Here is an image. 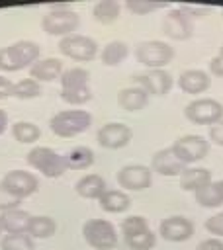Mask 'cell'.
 Listing matches in <instances>:
<instances>
[{
  "instance_id": "6da1fadb",
  "label": "cell",
  "mask_w": 223,
  "mask_h": 250,
  "mask_svg": "<svg viewBox=\"0 0 223 250\" xmlns=\"http://www.w3.org/2000/svg\"><path fill=\"white\" fill-rule=\"evenodd\" d=\"M39 45L27 39L16 41L8 47L0 49V70L4 72H16L25 66H31L35 61H39Z\"/></svg>"
},
{
  "instance_id": "7a4b0ae2",
  "label": "cell",
  "mask_w": 223,
  "mask_h": 250,
  "mask_svg": "<svg viewBox=\"0 0 223 250\" xmlns=\"http://www.w3.org/2000/svg\"><path fill=\"white\" fill-rule=\"evenodd\" d=\"M90 125H92V115L84 109H65L55 113L49 121V129L63 139L76 137L84 133Z\"/></svg>"
},
{
  "instance_id": "3957f363",
  "label": "cell",
  "mask_w": 223,
  "mask_h": 250,
  "mask_svg": "<svg viewBox=\"0 0 223 250\" xmlns=\"http://www.w3.org/2000/svg\"><path fill=\"white\" fill-rule=\"evenodd\" d=\"M121 234L131 250H151L156 242L155 232L149 229V223L141 215H131L121 221Z\"/></svg>"
},
{
  "instance_id": "277c9868",
  "label": "cell",
  "mask_w": 223,
  "mask_h": 250,
  "mask_svg": "<svg viewBox=\"0 0 223 250\" xmlns=\"http://www.w3.org/2000/svg\"><path fill=\"white\" fill-rule=\"evenodd\" d=\"M25 160H27V164H29L33 170L41 172V174L47 176V178H59V176H63L65 170H67V166H65V156H61L59 152H55V150L49 148V146H33V148L27 152Z\"/></svg>"
},
{
  "instance_id": "5b68a950",
  "label": "cell",
  "mask_w": 223,
  "mask_h": 250,
  "mask_svg": "<svg viewBox=\"0 0 223 250\" xmlns=\"http://www.w3.org/2000/svg\"><path fill=\"white\" fill-rule=\"evenodd\" d=\"M84 240L96 250H113L117 246L115 227L106 219H88L82 225Z\"/></svg>"
},
{
  "instance_id": "8992f818",
  "label": "cell",
  "mask_w": 223,
  "mask_h": 250,
  "mask_svg": "<svg viewBox=\"0 0 223 250\" xmlns=\"http://www.w3.org/2000/svg\"><path fill=\"white\" fill-rule=\"evenodd\" d=\"M80 23V18L76 12L65 8V6H59V8H53L49 10L43 20H41V27L45 33L49 35H61V37H67V35H72V31H76Z\"/></svg>"
},
{
  "instance_id": "52a82bcc",
  "label": "cell",
  "mask_w": 223,
  "mask_h": 250,
  "mask_svg": "<svg viewBox=\"0 0 223 250\" xmlns=\"http://www.w3.org/2000/svg\"><path fill=\"white\" fill-rule=\"evenodd\" d=\"M135 55H137V61L141 64H145L149 70H153V68L166 66L174 59V49L164 41L151 39V41L139 43L135 49Z\"/></svg>"
},
{
  "instance_id": "ba28073f",
  "label": "cell",
  "mask_w": 223,
  "mask_h": 250,
  "mask_svg": "<svg viewBox=\"0 0 223 250\" xmlns=\"http://www.w3.org/2000/svg\"><path fill=\"white\" fill-rule=\"evenodd\" d=\"M184 115L188 121L196 125H215L223 119V105L213 98H198L184 107Z\"/></svg>"
},
{
  "instance_id": "9c48e42d",
  "label": "cell",
  "mask_w": 223,
  "mask_h": 250,
  "mask_svg": "<svg viewBox=\"0 0 223 250\" xmlns=\"http://www.w3.org/2000/svg\"><path fill=\"white\" fill-rule=\"evenodd\" d=\"M59 51H61V55H65V57H68L72 61L88 62V61L96 59L98 43L88 35L72 33V35H67V37H63L59 41Z\"/></svg>"
},
{
  "instance_id": "30bf717a",
  "label": "cell",
  "mask_w": 223,
  "mask_h": 250,
  "mask_svg": "<svg viewBox=\"0 0 223 250\" xmlns=\"http://www.w3.org/2000/svg\"><path fill=\"white\" fill-rule=\"evenodd\" d=\"M170 148L188 166L192 162H200L205 158V154L209 152V141H205V137L201 135H184Z\"/></svg>"
},
{
  "instance_id": "8fae6325",
  "label": "cell",
  "mask_w": 223,
  "mask_h": 250,
  "mask_svg": "<svg viewBox=\"0 0 223 250\" xmlns=\"http://www.w3.org/2000/svg\"><path fill=\"white\" fill-rule=\"evenodd\" d=\"M0 186L4 189H8L12 195L23 199V197H29L31 193L37 191L39 180L31 172H25V170H10L2 178V184Z\"/></svg>"
},
{
  "instance_id": "7c38bea8",
  "label": "cell",
  "mask_w": 223,
  "mask_h": 250,
  "mask_svg": "<svg viewBox=\"0 0 223 250\" xmlns=\"http://www.w3.org/2000/svg\"><path fill=\"white\" fill-rule=\"evenodd\" d=\"M131 129L129 125L125 123H119V121H113V123H106L98 129V145L104 146V148H110V150H115V148H123L131 143Z\"/></svg>"
},
{
  "instance_id": "4fadbf2b",
  "label": "cell",
  "mask_w": 223,
  "mask_h": 250,
  "mask_svg": "<svg viewBox=\"0 0 223 250\" xmlns=\"http://www.w3.org/2000/svg\"><path fill=\"white\" fill-rule=\"evenodd\" d=\"M133 82L143 88L149 96H164L170 92L172 88V76L162 70V68H153V70H147V72H141V74H135L133 76Z\"/></svg>"
},
{
  "instance_id": "5bb4252c",
  "label": "cell",
  "mask_w": 223,
  "mask_h": 250,
  "mask_svg": "<svg viewBox=\"0 0 223 250\" xmlns=\"http://www.w3.org/2000/svg\"><path fill=\"white\" fill-rule=\"evenodd\" d=\"M192 20L180 10V8H174V10H168L166 16L162 18V31L166 37L174 39V41H186L192 37Z\"/></svg>"
},
{
  "instance_id": "9a60e30c",
  "label": "cell",
  "mask_w": 223,
  "mask_h": 250,
  "mask_svg": "<svg viewBox=\"0 0 223 250\" xmlns=\"http://www.w3.org/2000/svg\"><path fill=\"white\" fill-rule=\"evenodd\" d=\"M151 182H153L151 168H147L143 164H129L117 172V184L123 189L141 191V189H147L151 186Z\"/></svg>"
},
{
  "instance_id": "2e32d148",
  "label": "cell",
  "mask_w": 223,
  "mask_h": 250,
  "mask_svg": "<svg viewBox=\"0 0 223 250\" xmlns=\"http://www.w3.org/2000/svg\"><path fill=\"white\" fill-rule=\"evenodd\" d=\"M158 234L164 240H168V242H184V240L192 238V234H194V223L188 217H182V215L166 217L158 225Z\"/></svg>"
},
{
  "instance_id": "e0dca14e",
  "label": "cell",
  "mask_w": 223,
  "mask_h": 250,
  "mask_svg": "<svg viewBox=\"0 0 223 250\" xmlns=\"http://www.w3.org/2000/svg\"><path fill=\"white\" fill-rule=\"evenodd\" d=\"M151 168H153V172H156L160 176H180L188 166L168 146V148H162V150L155 152V156L151 160Z\"/></svg>"
},
{
  "instance_id": "ac0fdd59",
  "label": "cell",
  "mask_w": 223,
  "mask_h": 250,
  "mask_svg": "<svg viewBox=\"0 0 223 250\" xmlns=\"http://www.w3.org/2000/svg\"><path fill=\"white\" fill-rule=\"evenodd\" d=\"M61 74H63V62L55 57L35 61L29 66V78H33L35 82H53L61 78Z\"/></svg>"
},
{
  "instance_id": "d6986e66",
  "label": "cell",
  "mask_w": 223,
  "mask_h": 250,
  "mask_svg": "<svg viewBox=\"0 0 223 250\" xmlns=\"http://www.w3.org/2000/svg\"><path fill=\"white\" fill-rule=\"evenodd\" d=\"M211 86V78L205 70L200 68H192V70H184L178 76V88L186 94H201Z\"/></svg>"
},
{
  "instance_id": "ffe728a7",
  "label": "cell",
  "mask_w": 223,
  "mask_h": 250,
  "mask_svg": "<svg viewBox=\"0 0 223 250\" xmlns=\"http://www.w3.org/2000/svg\"><path fill=\"white\" fill-rule=\"evenodd\" d=\"M31 215L22 211V209H12L0 215V227L8 234H25L29 229Z\"/></svg>"
},
{
  "instance_id": "44dd1931",
  "label": "cell",
  "mask_w": 223,
  "mask_h": 250,
  "mask_svg": "<svg viewBox=\"0 0 223 250\" xmlns=\"http://www.w3.org/2000/svg\"><path fill=\"white\" fill-rule=\"evenodd\" d=\"M149 104V94L139 88V86H131V88H123L117 94V105L125 111H139Z\"/></svg>"
},
{
  "instance_id": "7402d4cb",
  "label": "cell",
  "mask_w": 223,
  "mask_h": 250,
  "mask_svg": "<svg viewBox=\"0 0 223 250\" xmlns=\"http://www.w3.org/2000/svg\"><path fill=\"white\" fill-rule=\"evenodd\" d=\"M211 172L207 168H186L180 174V188L184 191H198L201 188H205L207 184H211Z\"/></svg>"
},
{
  "instance_id": "603a6c76",
  "label": "cell",
  "mask_w": 223,
  "mask_h": 250,
  "mask_svg": "<svg viewBox=\"0 0 223 250\" xmlns=\"http://www.w3.org/2000/svg\"><path fill=\"white\" fill-rule=\"evenodd\" d=\"M74 191L84 199H100L106 191V182L98 174H86L74 184Z\"/></svg>"
},
{
  "instance_id": "cb8c5ba5",
  "label": "cell",
  "mask_w": 223,
  "mask_h": 250,
  "mask_svg": "<svg viewBox=\"0 0 223 250\" xmlns=\"http://www.w3.org/2000/svg\"><path fill=\"white\" fill-rule=\"evenodd\" d=\"M131 205V199L121 189H106L100 197V207L106 213H123Z\"/></svg>"
},
{
  "instance_id": "d4e9b609",
  "label": "cell",
  "mask_w": 223,
  "mask_h": 250,
  "mask_svg": "<svg viewBox=\"0 0 223 250\" xmlns=\"http://www.w3.org/2000/svg\"><path fill=\"white\" fill-rule=\"evenodd\" d=\"M94 164V152L88 146H74L65 154L67 170H86Z\"/></svg>"
},
{
  "instance_id": "484cf974",
  "label": "cell",
  "mask_w": 223,
  "mask_h": 250,
  "mask_svg": "<svg viewBox=\"0 0 223 250\" xmlns=\"http://www.w3.org/2000/svg\"><path fill=\"white\" fill-rule=\"evenodd\" d=\"M194 195L201 207H219L223 203V180L207 184L205 188L198 189Z\"/></svg>"
},
{
  "instance_id": "4316f807",
  "label": "cell",
  "mask_w": 223,
  "mask_h": 250,
  "mask_svg": "<svg viewBox=\"0 0 223 250\" xmlns=\"http://www.w3.org/2000/svg\"><path fill=\"white\" fill-rule=\"evenodd\" d=\"M127 55H129L127 43H123V41H110V43L102 49L100 59H102V62H104L106 66H117L119 62L125 61Z\"/></svg>"
},
{
  "instance_id": "83f0119b",
  "label": "cell",
  "mask_w": 223,
  "mask_h": 250,
  "mask_svg": "<svg viewBox=\"0 0 223 250\" xmlns=\"http://www.w3.org/2000/svg\"><path fill=\"white\" fill-rule=\"evenodd\" d=\"M55 230H57V223H55L53 217L37 215V217H31L27 234L31 238H49V236L55 234Z\"/></svg>"
},
{
  "instance_id": "f1b7e54d",
  "label": "cell",
  "mask_w": 223,
  "mask_h": 250,
  "mask_svg": "<svg viewBox=\"0 0 223 250\" xmlns=\"http://www.w3.org/2000/svg\"><path fill=\"white\" fill-rule=\"evenodd\" d=\"M119 10H121L119 2H115V0H100L94 6L92 14H94L96 21H100L104 25H110V23H113L119 18Z\"/></svg>"
},
{
  "instance_id": "f546056e",
  "label": "cell",
  "mask_w": 223,
  "mask_h": 250,
  "mask_svg": "<svg viewBox=\"0 0 223 250\" xmlns=\"http://www.w3.org/2000/svg\"><path fill=\"white\" fill-rule=\"evenodd\" d=\"M12 135H14V139H16L18 143L27 145V143L39 141L41 129H39L35 123H31V121H18V123L12 125Z\"/></svg>"
},
{
  "instance_id": "4dcf8cb0",
  "label": "cell",
  "mask_w": 223,
  "mask_h": 250,
  "mask_svg": "<svg viewBox=\"0 0 223 250\" xmlns=\"http://www.w3.org/2000/svg\"><path fill=\"white\" fill-rule=\"evenodd\" d=\"M92 98V90L90 86H72V88H61V100L70 104V105H82L86 102H90Z\"/></svg>"
},
{
  "instance_id": "1f68e13d",
  "label": "cell",
  "mask_w": 223,
  "mask_h": 250,
  "mask_svg": "<svg viewBox=\"0 0 223 250\" xmlns=\"http://www.w3.org/2000/svg\"><path fill=\"white\" fill-rule=\"evenodd\" d=\"M2 250H35L33 238L29 234H6L0 240Z\"/></svg>"
},
{
  "instance_id": "d6a6232c",
  "label": "cell",
  "mask_w": 223,
  "mask_h": 250,
  "mask_svg": "<svg viewBox=\"0 0 223 250\" xmlns=\"http://www.w3.org/2000/svg\"><path fill=\"white\" fill-rule=\"evenodd\" d=\"M88 78H90L88 70L74 66V68L65 70L59 80H61V88H72V86H86L88 84Z\"/></svg>"
},
{
  "instance_id": "836d02e7",
  "label": "cell",
  "mask_w": 223,
  "mask_h": 250,
  "mask_svg": "<svg viewBox=\"0 0 223 250\" xmlns=\"http://www.w3.org/2000/svg\"><path fill=\"white\" fill-rule=\"evenodd\" d=\"M39 94H41L39 82H35L33 78H23L18 84H14V94L12 96H16L20 100H31V98H37Z\"/></svg>"
},
{
  "instance_id": "e575fe53",
  "label": "cell",
  "mask_w": 223,
  "mask_h": 250,
  "mask_svg": "<svg viewBox=\"0 0 223 250\" xmlns=\"http://www.w3.org/2000/svg\"><path fill=\"white\" fill-rule=\"evenodd\" d=\"M125 6H127L129 12H133L137 16H145V14H151L155 10L164 8V4H160V2H149V0H127Z\"/></svg>"
},
{
  "instance_id": "d590c367",
  "label": "cell",
  "mask_w": 223,
  "mask_h": 250,
  "mask_svg": "<svg viewBox=\"0 0 223 250\" xmlns=\"http://www.w3.org/2000/svg\"><path fill=\"white\" fill-rule=\"evenodd\" d=\"M20 203H22V199H20V197L12 195L8 189H4V188L0 186V213H6V211H12V209H18V207H20Z\"/></svg>"
},
{
  "instance_id": "8d00e7d4",
  "label": "cell",
  "mask_w": 223,
  "mask_h": 250,
  "mask_svg": "<svg viewBox=\"0 0 223 250\" xmlns=\"http://www.w3.org/2000/svg\"><path fill=\"white\" fill-rule=\"evenodd\" d=\"M205 230L209 234H215V238L217 236H223V211L217 213V215H211L205 221Z\"/></svg>"
},
{
  "instance_id": "74e56055",
  "label": "cell",
  "mask_w": 223,
  "mask_h": 250,
  "mask_svg": "<svg viewBox=\"0 0 223 250\" xmlns=\"http://www.w3.org/2000/svg\"><path fill=\"white\" fill-rule=\"evenodd\" d=\"M180 10H182L188 18H203V16L209 12V8H203V6H192V4H182Z\"/></svg>"
},
{
  "instance_id": "f35d334b",
  "label": "cell",
  "mask_w": 223,
  "mask_h": 250,
  "mask_svg": "<svg viewBox=\"0 0 223 250\" xmlns=\"http://www.w3.org/2000/svg\"><path fill=\"white\" fill-rule=\"evenodd\" d=\"M209 141L217 146H223V119L209 127Z\"/></svg>"
},
{
  "instance_id": "ab89813d",
  "label": "cell",
  "mask_w": 223,
  "mask_h": 250,
  "mask_svg": "<svg viewBox=\"0 0 223 250\" xmlns=\"http://www.w3.org/2000/svg\"><path fill=\"white\" fill-rule=\"evenodd\" d=\"M14 94V82L0 74V100H6Z\"/></svg>"
},
{
  "instance_id": "60d3db41",
  "label": "cell",
  "mask_w": 223,
  "mask_h": 250,
  "mask_svg": "<svg viewBox=\"0 0 223 250\" xmlns=\"http://www.w3.org/2000/svg\"><path fill=\"white\" fill-rule=\"evenodd\" d=\"M196 250H223V240L219 238H205L198 244Z\"/></svg>"
},
{
  "instance_id": "b9f144b4",
  "label": "cell",
  "mask_w": 223,
  "mask_h": 250,
  "mask_svg": "<svg viewBox=\"0 0 223 250\" xmlns=\"http://www.w3.org/2000/svg\"><path fill=\"white\" fill-rule=\"evenodd\" d=\"M209 72L213 76H221L223 78V55H215L211 61H209Z\"/></svg>"
},
{
  "instance_id": "7bdbcfd3",
  "label": "cell",
  "mask_w": 223,
  "mask_h": 250,
  "mask_svg": "<svg viewBox=\"0 0 223 250\" xmlns=\"http://www.w3.org/2000/svg\"><path fill=\"white\" fill-rule=\"evenodd\" d=\"M8 129V113L4 109H0V135Z\"/></svg>"
},
{
  "instance_id": "ee69618b",
  "label": "cell",
  "mask_w": 223,
  "mask_h": 250,
  "mask_svg": "<svg viewBox=\"0 0 223 250\" xmlns=\"http://www.w3.org/2000/svg\"><path fill=\"white\" fill-rule=\"evenodd\" d=\"M219 53H221V55H223V45H221V51H219Z\"/></svg>"
},
{
  "instance_id": "f6af8a7d",
  "label": "cell",
  "mask_w": 223,
  "mask_h": 250,
  "mask_svg": "<svg viewBox=\"0 0 223 250\" xmlns=\"http://www.w3.org/2000/svg\"><path fill=\"white\" fill-rule=\"evenodd\" d=\"M0 230H2V227H0Z\"/></svg>"
}]
</instances>
